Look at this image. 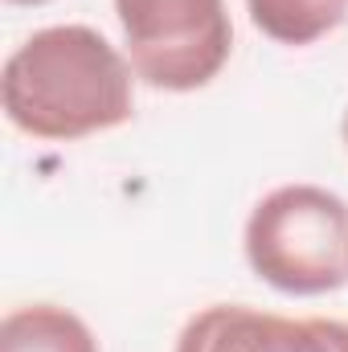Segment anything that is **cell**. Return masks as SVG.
<instances>
[{
	"label": "cell",
	"mask_w": 348,
	"mask_h": 352,
	"mask_svg": "<svg viewBox=\"0 0 348 352\" xmlns=\"http://www.w3.org/2000/svg\"><path fill=\"white\" fill-rule=\"evenodd\" d=\"M131 62L90 25L25 37L0 74L4 115L33 140H83L131 119Z\"/></svg>",
	"instance_id": "cell-1"
},
{
	"label": "cell",
	"mask_w": 348,
	"mask_h": 352,
	"mask_svg": "<svg viewBox=\"0 0 348 352\" xmlns=\"http://www.w3.org/2000/svg\"><path fill=\"white\" fill-rule=\"evenodd\" d=\"M246 263L287 295H328L348 283V205L320 184L266 192L246 221Z\"/></svg>",
	"instance_id": "cell-2"
},
{
	"label": "cell",
	"mask_w": 348,
	"mask_h": 352,
	"mask_svg": "<svg viewBox=\"0 0 348 352\" xmlns=\"http://www.w3.org/2000/svg\"><path fill=\"white\" fill-rule=\"evenodd\" d=\"M127 62L156 90H197L213 82L234 50L226 0H115Z\"/></svg>",
	"instance_id": "cell-3"
},
{
	"label": "cell",
	"mask_w": 348,
	"mask_h": 352,
	"mask_svg": "<svg viewBox=\"0 0 348 352\" xmlns=\"http://www.w3.org/2000/svg\"><path fill=\"white\" fill-rule=\"evenodd\" d=\"M176 352H348V324L340 320H287L242 303H213L197 311Z\"/></svg>",
	"instance_id": "cell-4"
},
{
	"label": "cell",
	"mask_w": 348,
	"mask_h": 352,
	"mask_svg": "<svg viewBox=\"0 0 348 352\" xmlns=\"http://www.w3.org/2000/svg\"><path fill=\"white\" fill-rule=\"evenodd\" d=\"M0 352H98L90 328L66 307H17L0 324Z\"/></svg>",
	"instance_id": "cell-5"
},
{
	"label": "cell",
	"mask_w": 348,
	"mask_h": 352,
	"mask_svg": "<svg viewBox=\"0 0 348 352\" xmlns=\"http://www.w3.org/2000/svg\"><path fill=\"white\" fill-rule=\"evenodd\" d=\"M246 8L279 45H312L348 16V0H246Z\"/></svg>",
	"instance_id": "cell-6"
},
{
	"label": "cell",
	"mask_w": 348,
	"mask_h": 352,
	"mask_svg": "<svg viewBox=\"0 0 348 352\" xmlns=\"http://www.w3.org/2000/svg\"><path fill=\"white\" fill-rule=\"evenodd\" d=\"M12 4H45V0H12Z\"/></svg>",
	"instance_id": "cell-7"
},
{
	"label": "cell",
	"mask_w": 348,
	"mask_h": 352,
	"mask_svg": "<svg viewBox=\"0 0 348 352\" xmlns=\"http://www.w3.org/2000/svg\"><path fill=\"white\" fill-rule=\"evenodd\" d=\"M345 144H348V111H345Z\"/></svg>",
	"instance_id": "cell-8"
}]
</instances>
